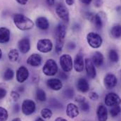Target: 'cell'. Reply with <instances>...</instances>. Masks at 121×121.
Returning a JSON list of instances; mask_svg holds the SVG:
<instances>
[{"label": "cell", "instance_id": "1", "mask_svg": "<svg viewBox=\"0 0 121 121\" xmlns=\"http://www.w3.org/2000/svg\"><path fill=\"white\" fill-rule=\"evenodd\" d=\"M13 23L15 26L21 30H28L34 27L33 21L27 16L21 13L14 15Z\"/></svg>", "mask_w": 121, "mask_h": 121}, {"label": "cell", "instance_id": "2", "mask_svg": "<svg viewBox=\"0 0 121 121\" xmlns=\"http://www.w3.org/2000/svg\"><path fill=\"white\" fill-rule=\"evenodd\" d=\"M59 70L57 63L52 59H49L47 60L42 67V72L44 75L47 76L55 75Z\"/></svg>", "mask_w": 121, "mask_h": 121}, {"label": "cell", "instance_id": "3", "mask_svg": "<svg viewBox=\"0 0 121 121\" xmlns=\"http://www.w3.org/2000/svg\"><path fill=\"white\" fill-rule=\"evenodd\" d=\"M87 41L89 45L91 48L98 49L99 48L103 43V39L100 35L96 32H90L87 35Z\"/></svg>", "mask_w": 121, "mask_h": 121}, {"label": "cell", "instance_id": "4", "mask_svg": "<svg viewBox=\"0 0 121 121\" xmlns=\"http://www.w3.org/2000/svg\"><path fill=\"white\" fill-rule=\"evenodd\" d=\"M61 69L63 72L69 73L72 70L73 68V59L69 54H63L61 55L59 59Z\"/></svg>", "mask_w": 121, "mask_h": 121}, {"label": "cell", "instance_id": "5", "mask_svg": "<svg viewBox=\"0 0 121 121\" xmlns=\"http://www.w3.org/2000/svg\"><path fill=\"white\" fill-rule=\"evenodd\" d=\"M37 49L41 53H49L53 49V43L49 39H41L37 43Z\"/></svg>", "mask_w": 121, "mask_h": 121}, {"label": "cell", "instance_id": "6", "mask_svg": "<svg viewBox=\"0 0 121 121\" xmlns=\"http://www.w3.org/2000/svg\"><path fill=\"white\" fill-rule=\"evenodd\" d=\"M105 105L108 107H112L113 106L120 105L121 104V97L114 92H110L106 94L104 99Z\"/></svg>", "mask_w": 121, "mask_h": 121}, {"label": "cell", "instance_id": "7", "mask_svg": "<svg viewBox=\"0 0 121 121\" xmlns=\"http://www.w3.org/2000/svg\"><path fill=\"white\" fill-rule=\"evenodd\" d=\"M56 13L59 18L63 21L68 23L70 21V14L68 9L63 4H59L56 7Z\"/></svg>", "mask_w": 121, "mask_h": 121}, {"label": "cell", "instance_id": "8", "mask_svg": "<svg viewBox=\"0 0 121 121\" xmlns=\"http://www.w3.org/2000/svg\"><path fill=\"white\" fill-rule=\"evenodd\" d=\"M36 110L35 103L30 99H26L22 104V112L26 116L32 114Z\"/></svg>", "mask_w": 121, "mask_h": 121}, {"label": "cell", "instance_id": "9", "mask_svg": "<svg viewBox=\"0 0 121 121\" xmlns=\"http://www.w3.org/2000/svg\"><path fill=\"white\" fill-rule=\"evenodd\" d=\"M117 78L115 75L112 73H108L105 75L104 79V87L107 90H111L114 88L117 85Z\"/></svg>", "mask_w": 121, "mask_h": 121}, {"label": "cell", "instance_id": "10", "mask_svg": "<svg viewBox=\"0 0 121 121\" xmlns=\"http://www.w3.org/2000/svg\"><path fill=\"white\" fill-rule=\"evenodd\" d=\"M85 67L87 72V75L91 78L94 79L96 76V71L94 64L93 63L92 60L90 59H86L85 60Z\"/></svg>", "mask_w": 121, "mask_h": 121}, {"label": "cell", "instance_id": "11", "mask_svg": "<svg viewBox=\"0 0 121 121\" xmlns=\"http://www.w3.org/2000/svg\"><path fill=\"white\" fill-rule=\"evenodd\" d=\"M29 77V71L28 68L23 65L21 66L16 71V80L18 82L23 83L28 80Z\"/></svg>", "mask_w": 121, "mask_h": 121}, {"label": "cell", "instance_id": "12", "mask_svg": "<svg viewBox=\"0 0 121 121\" xmlns=\"http://www.w3.org/2000/svg\"><path fill=\"white\" fill-rule=\"evenodd\" d=\"M80 114L79 108L77 105L73 103H70L67 105L66 107V115L70 118H75Z\"/></svg>", "mask_w": 121, "mask_h": 121}, {"label": "cell", "instance_id": "13", "mask_svg": "<svg viewBox=\"0 0 121 121\" xmlns=\"http://www.w3.org/2000/svg\"><path fill=\"white\" fill-rule=\"evenodd\" d=\"M96 116L99 121H107L108 111L105 105L101 104L99 105L96 110Z\"/></svg>", "mask_w": 121, "mask_h": 121}, {"label": "cell", "instance_id": "14", "mask_svg": "<svg viewBox=\"0 0 121 121\" xmlns=\"http://www.w3.org/2000/svg\"><path fill=\"white\" fill-rule=\"evenodd\" d=\"M47 85L51 90L54 91H59L63 87V84L60 79L51 78L47 81Z\"/></svg>", "mask_w": 121, "mask_h": 121}, {"label": "cell", "instance_id": "15", "mask_svg": "<svg viewBox=\"0 0 121 121\" xmlns=\"http://www.w3.org/2000/svg\"><path fill=\"white\" fill-rule=\"evenodd\" d=\"M74 68L76 72L81 73L85 68V60L81 54H77L74 60Z\"/></svg>", "mask_w": 121, "mask_h": 121}, {"label": "cell", "instance_id": "16", "mask_svg": "<svg viewBox=\"0 0 121 121\" xmlns=\"http://www.w3.org/2000/svg\"><path fill=\"white\" fill-rule=\"evenodd\" d=\"M42 59L37 54H32L27 59V63L33 67H39L42 64Z\"/></svg>", "mask_w": 121, "mask_h": 121}, {"label": "cell", "instance_id": "17", "mask_svg": "<svg viewBox=\"0 0 121 121\" xmlns=\"http://www.w3.org/2000/svg\"><path fill=\"white\" fill-rule=\"evenodd\" d=\"M18 49L22 54L28 53L30 49V42L29 39L23 38L18 42Z\"/></svg>", "mask_w": 121, "mask_h": 121}, {"label": "cell", "instance_id": "18", "mask_svg": "<svg viewBox=\"0 0 121 121\" xmlns=\"http://www.w3.org/2000/svg\"><path fill=\"white\" fill-rule=\"evenodd\" d=\"M77 88L82 93L87 92L90 90V85L88 81L85 78H80L77 82Z\"/></svg>", "mask_w": 121, "mask_h": 121}, {"label": "cell", "instance_id": "19", "mask_svg": "<svg viewBox=\"0 0 121 121\" xmlns=\"http://www.w3.org/2000/svg\"><path fill=\"white\" fill-rule=\"evenodd\" d=\"M10 37H11L10 30L4 27L0 28V43L1 44L8 43L10 40Z\"/></svg>", "mask_w": 121, "mask_h": 121}, {"label": "cell", "instance_id": "20", "mask_svg": "<svg viewBox=\"0 0 121 121\" xmlns=\"http://www.w3.org/2000/svg\"><path fill=\"white\" fill-rule=\"evenodd\" d=\"M35 24L36 26L40 30H46L49 28V22L45 17H39L37 18Z\"/></svg>", "mask_w": 121, "mask_h": 121}, {"label": "cell", "instance_id": "21", "mask_svg": "<svg viewBox=\"0 0 121 121\" xmlns=\"http://www.w3.org/2000/svg\"><path fill=\"white\" fill-rule=\"evenodd\" d=\"M103 13H99L94 16V18L92 19V22L94 23L95 27L97 29H101L103 28L104 25V16H102Z\"/></svg>", "mask_w": 121, "mask_h": 121}, {"label": "cell", "instance_id": "22", "mask_svg": "<svg viewBox=\"0 0 121 121\" xmlns=\"http://www.w3.org/2000/svg\"><path fill=\"white\" fill-rule=\"evenodd\" d=\"M92 62L94 64L95 67H100L103 65L104 60V55L99 52H96L93 54L92 56Z\"/></svg>", "mask_w": 121, "mask_h": 121}, {"label": "cell", "instance_id": "23", "mask_svg": "<svg viewBox=\"0 0 121 121\" xmlns=\"http://www.w3.org/2000/svg\"><path fill=\"white\" fill-rule=\"evenodd\" d=\"M65 35H66V27L65 26V25H63L62 23H59L56 30V39L64 40Z\"/></svg>", "mask_w": 121, "mask_h": 121}, {"label": "cell", "instance_id": "24", "mask_svg": "<svg viewBox=\"0 0 121 121\" xmlns=\"http://www.w3.org/2000/svg\"><path fill=\"white\" fill-rule=\"evenodd\" d=\"M8 58L11 62H16L19 59L18 51L16 49H13L10 50L8 54Z\"/></svg>", "mask_w": 121, "mask_h": 121}, {"label": "cell", "instance_id": "25", "mask_svg": "<svg viewBox=\"0 0 121 121\" xmlns=\"http://www.w3.org/2000/svg\"><path fill=\"white\" fill-rule=\"evenodd\" d=\"M111 35L115 39H118L121 37V26L117 25L113 26L111 30Z\"/></svg>", "mask_w": 121, "mask_h": 121}, {"label": "cell", "instance_id": "26", "mask_svg": "<svg viewBox=\"0 0 121 121\" xmlns=\"http://www.w3.org/2000/svg\"><path fill=\"white\" fill-rule=\"evenodd\" d=\"M36 98L40 102H44L47 100V95L45 91L42 89L38 88L36 90Z\"/></svg>", "mask_w": 121, "mask_h": 121}, {"label": "cell", "instance_id": "27", "mask_svg": "<svg viewBox=\"0 0 121 121\" xmlns=\"http://www.w3.org/2000/svg\"><path fill=\"white\" fill-rule=\"evenodd\" d=\"M108 58L111 62L117 63L119 60V55L118 52L115 49H111L108 52Z\"/></svg>", "mask_w": 121, "mask_h": 121}, {"label": "cell", "instance_id": "28", "mask_svg": "<svg viewBox=\"0 0 121 121\" xmlns=\"http://www.w3.org/2000/svg\"><path fill=\"white\" fill-rule=\"evenodd\" d=\"M121 113V107L120 105L113 106L110 109V115L113 118H116Z\"/></svg>", "mask_w": 121, "mask_h": 121}, {"label": "cell", "instance_id": "29", "mask_svg": "<svg viewBox=\"0 0 121 121\" xmlns=\"http://www.w3.org/2000/svg\"><path fill=\"white\" fill-rule=\"evenodd\" d=\"M52 111L47 108H42L41 111V116L44 119H49L52 117Z\"/></svg>", "mask_w": 121, "mask_h": 121}, {"label": "cell", "instance_id": "30", "mask_svg": "<svg viewBox=\"0 0 121 121\" xmlns=\"http://www.w3.org/2000/svg\"><path fill=\"white\" fill-rule=\"evenodd\" d=\"M14 77V72L11 68H7L4 74V79L5 80H11Z\"/></svg>", "mask_w": 121, "mask_h": 121}, {"label": "cell", "instance_id": "31", "mask_svg": "<svg viewBox=\"0 0 121 121\" xmlns=\"http://www.w3.org/2000/svg\"><path fill=\"white\" fill-rule=\"evenodd\" d=\"M64 45V40L63 39H56V47H55V50L56 52L58 54H60L62 52L63 47Z\"/></svg>", "mask_w": 121, "mask_h": 121}, {"label": "cell", "instance_id": "32", "mask_svg": "<svg viewBox=\"0 0 121 121\" xmlns=\"http://www.w3.org/2000/svg\"><path fill=\"white\" fill-rule=\"evenodd\" d=\"M9 118V113L6 108L0 106V121H6Z\"/></svg>", "mask_w": 121, "mask_h": 121}, {"label": "cell", "instance_id": "33", "mask_svg": "<svg viewBox=\"0 0 121 121\" xmlns=\"http://www.w3.org/2000/svg\"><path fill=\"white\" fill-rule=\"evenodd\" d=\"M74 90L73 88H67L63 91V95L67 99H72L74 96Z\"/></svg>", "mask_w": 121, "mask_h": 121}, {"label": "cell", "instance_id": "34", "mask_svg": "<svg viewBox=\"0 0 121 121\" xmlns=\"http://www.w3.org/2000/svg\"><path fill=\"white\" fill-rule=\"evenodd\" d=\"M50 105L54 108H62V104L56 99H51Z\"/></svg>", "mask_w": 121, "mask_h": 121}, {"label": "cell", "instance_id": "35", "mask_svg": "<svg viewBox=\"0 0 121 121\" xmlns=\"http://www.w3.org/2000/svg\"><path fill=\"white\" fill-rule=\"evenodd\" d=\"M80 110H81L82 111L87 112V111H90V104H89L87 101H85V102H83V103L80 104Z\"/></svg>", "mask_w": 121, "mask_h": 121}, {"label": "cell", "instance_id": "36", "mask_svg": "<svg viewBox=\"0 0 121 121\" xmlns=\"http://www.w3.org/2000/svg\"><path fill=\"white\" fill-rule=\"evenodd\" d=\"M11 96L13 99V100L14 101H17L19 99H20V94L18 91H12L11 92Z\"/></svg>", "mask_w": 121, "mask_h": 121}, {"label": "cell", "instance_id": "37", "mask_svg": "<svg viewBox=\"0 0 121 121\" xmlns=\"http://www.w3.org/2000/svg\"><path fill=\"white\" fill-rule=\"evenodd\" d=\"M89 98L91 100H92V101H96V100L99 99V94L96 92L91 91V92H90L89 94Z\"/></svg>", "mask_w": 121, "mask_h": 121}, {"label": "cell", "instance_id": "38", "mask_svg": "<svg viewBox=\"0 0 121 121\" xmlns=\"http://www.w3.org/2000/svg\"><path fill=\"white\" fill-rule=\"evenodd\" d=\"M75 101H77L78 103L79 104H81V103H83L85 101H86V99L84 97V96H78L75 98Z\"/></svg>", "mask_w": 121, "mask_h": 121}, {"label": "cell", "instance_id": "39", "mask_svg": "<svg viewBox=\"0 0 121 121\" xmlns=\"http://www.w3.org/2000/svg\"><path fill=\"white\" fill-rule=\"evenodd\" d=\"M6 94H7V91H6V90L5 89L0 87V99H4L6 96Z\"/></svg>", "mask_w": 121, "mask_h": 121}, {"label": "cell", "instance_id": "40", "mask_svg": "<svg viewBox=\"0 0 121 121\" xmlns=\"http://www.w3.org/2000/svg\"><path fill=\"white\" fill-rule=\"evenodd\" d=\"M94 6L97 8L100 7L102 6L103 4V0H94Z\"/></svg>", "mask_w": 121, "mask_h": 121}, {"label": "cell", "instance_id": "41", "mask_svg": "<svg viewBox=\"0 0 121 121\" xmlns=\"http://www.w3.org/2000/svg\"><path fill=\"white\" fill-rule=\"evenodd\" d=\"M59 77L60 78V79H62V80H67L68 75L66 74L65 72H60L59 73Z\"/></svg>", "mask_w": 121, "mask_h": 121}, {"label": "cell", "instance_id": "42", "mask_svg": "<svg viewBox=\"0 0 121 121\" xmlns=\"http://www.w3.org/2000/svg\"><path fill=\"white\" fill-rule=\"evenodd\" d=\"M75 47H76V45H75V44L74 42H70L68 44V49H70V50H73L75 48Z\"/></svg>", "mask_w": 121, "mask_h": 121}, {"label": "cell", "instance_id": "43", "mask_svg": "<svg viewBox=\"0 0 121 121\" xmlns=\"http://www.w3.org/2000/svg\"><path fill=\"white\" fill-rule=\"evenodd\" d=\"M16 1L21 5H26L28 1V0H16Z\"/></svg>", "mask_w": 121, "mask_h": 121}, {"label": "cell", "instance_id": "44", "mask_svg": "<svg viewBox=\"0 0 121 121\" xmlns=\"http://www.w3.org/2000/svg\"><path fill=\"white\" fill-rule=\"evenodd\" d=\"M80 1H81L82 4H83L85 5H89V4H90L92 0H80Z\"/></svg>", "mask_w": 121, "mask_h": 121}, {"label": "cell", "instance_id": "45", "mask_svg": "<svg viewBox=\"0 0 121 121\" xmlns=\"http://www.w3.org/2000/svg\"><path fill=\"white\" fill-rule=\"evenodd\" d=\"M65 1L66 4H68V6H72L75 3V0H65Z\"/></svg>", "mask_w": 121, "mask_h": 121}, {"label": "cell", "instance_id": "46", "mask_svg": "<svg viewBox=\"0 0 121 121\" xmlns=\"http://www.w3.org/2000/svg\"><path fill=\"white\" fill-rule=\"evenodd\" d=\"M46 1L49 6H53L55 4V0H46Z\"/></svg>", "mask_w": 121, "mask_h": 121}, {"label": "cell", "instance_id": "47", "mask_svg": "<svg viewBox=\"0 0 121 121\" xmlns=\"http://www.w3.org/2000/svg\"><path fill=\"white\" fill-rule=\"evenodd\" d=\"M55 121H68L66 119H65V118H60V117H59V118H57Z\"/></svg>", "mask_w": 121, "mask_h": 121}, {"label": "cell", "instance_id": "48", "mask_svg": "<svg viewBox=\"0 0 121 121\" xmlns=\"http://www.w3.org/2000/svg\"><path fill=\"white\" fill-rule=\"evenodd\" d=\"M14 110L16 111V112H18V110H19V106H18V104L15 105V106H14Z\"/></svg>", "mask_w": 121, "mask_h": 121}, {"label": "cell", "instance_id": "49", "mask_svg": "<svg viewBox=\"0 0 121 121\" xmlns=\"http://www.w3.org/2000/svg\"><path fill=\"white\" fill-rule=\"evenodd\" d=\"M44 121V119H43V118H40V117H38V118L36 119V121Z\"/></svg>", "mask_w": 121, "mask_h": 121}, {"label": "cell", "instance_id": "50", "mask_svg": "<svg viewBox=\"0 0 121 121\" xmlns=\"http://www.w3.org/2000/svg\"><path fill=\"white\" fill-rule=\"evenodd\" d=\"M19 89H18V91H23V90H24V87H18Z\"/></svg>", "mask_w": 121, "mask_h": 121}, {"label": "cell", "instance_id": "51", "mask_svg": "<svg viewBox=\"0 0 121 121\" xmlns=\"http://www.w3.org/2000/svg\"><path fill=\"white\" fill-rule=\"evenodd\" d=\"M12 121H21V119L19 118H14Z\"/></svg>", "mask_w": 121, "mask_h": 121}, {"label": "cell", "instance_id": "52", "mask_svg": "<svg viewBox=\"0 0 121 121\" xmlns=\"http://www.w3.org/2000/svg\"><path fill=\"white\" fill-rule=\"evenodd\" d=\"M1 57H2V52H1V49H0V60L1 59Z\"/></svg>", "mask_w": 121, "mask_h": 121}, {"label": "cell", "instance_id": "53", "mask_svg": "<svg viewBox=\"0 0 121 121\" xmlns=\"http://www.w3.org/2000/svg\"></svg>", "mask_w": 121, "mask_h": 121}]
</instances>
